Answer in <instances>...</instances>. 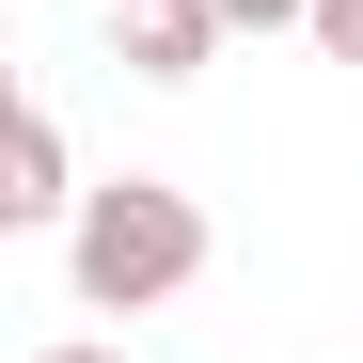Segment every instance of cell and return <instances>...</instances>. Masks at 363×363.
I'll list each match as a JSON object with an SVG mask.
<instances>
[{
  "mask_svg": "<svg viewBox=\"0 0 363 363\" xmlns=\"http://www.w3.org/2000/svg\"><path fill=\"white\" fill-rule=\"evenodd\" d=\"M64 269H79L95 316H158V300L206 284V206L174 190V174H111V190H79V221H64Z\"/></svg>",
  "mask_w": 363,
  "mask_h": 363,
  "instance_id": "cell-1",
  "label": "cell"
},
{
  "mask_svg": "<svg viewBox=\"0 0 363 363\" xmlns=\"http://www.w3.org/2000/svg\"><path fill=\"white\" fill-rule=\"evenodd\" d=\"M111 32H127V79H206L221 0H111Z\"/></svg>",
  "mask_w": 363,
  "mask_h": 363,
  "instance_id": "cell-2",
  "label": "cell"
},
{
  "mask_svg": "<svg viewBox=\"0 0 363 363\" xmlns=\"http://www.w3.org/2000/svg\"><path fill=\"white\" fill-rule=\"evenodd\" d=\"M0 221H79V174H64L48 111H16V143H0Z\"/></svg>",
  "mask_w": 363,
  "mask_h": 363,
  "instance_id": "cell-3",
  "label": "cell"
},
{
  "mask_svg": "<svg viewBox=\"0 0 363 363\" xmlns=\"http://www.w3.org/2000/svg\"><path fill=\"white\" fill-rule=\"evenodd\" d=\"M221 32H316V0H221Z\"/></svg>",
  "mask_w": 363,
  "mask_h": 363,
  "instance_id": "cell-4",
  "label": "cell"
},
{
  "mask_svg": "<svg viewBox=\"0 0 363 363\" xmlns=\"http://www.w3.org/2000/svg\"><path fill=\"white\" fill-rule=\"evenodd\" d=\"M316 48H332V64H363V0H316Z\"/></svg>",
  "mask_w": 363,
  "mask_h": 363,
  "instance_id": "cell-5",
  "label": "cell"
},
{
  "mask_svg": "<svg viewBox=\"0 0 363 363\" xmlns=\"http://www.w3.org/2000/svg\"><path fill=\"white\" fill-rule=\"evenodd\" d=\"M48 363H111V347H48Z\"/></svg>",
  "mask_w": 363,
  "mask_h": 363,
  "instance_id": "cell-6",
  "label": "cell"
}]
</instances>
